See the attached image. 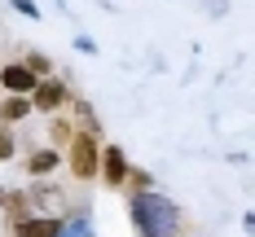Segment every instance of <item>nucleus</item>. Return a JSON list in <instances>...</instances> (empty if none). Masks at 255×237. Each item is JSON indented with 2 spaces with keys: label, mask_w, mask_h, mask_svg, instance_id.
Masks as SVG:
<instances>
[{
  "label": "nucleus",
  "mask_w": 255,
  "mask_h": 237,
  "mask_svg": "<svg viewBox=\"0 0 255 237\" xmlns=\"http://www.w3.org/2000/svg\"><path fill=\"white\" fill-rule=\"evenodd\" d=\"M71 176L75 180H93L97 176V162H102V145H97V132H84L79 128L71 136Z\"/></svg>",
  "instance_id": "f257e3e1"
},
{
  "label": "nucleus",
  "mask_w": 255,
  "mask_h": 237,
  "mask_svg": "<svg viewBox=\"0 0 255 237\" xmlns=\"http://www.w3.org/2000/svg\"><path fill=\"white\" fill-rule=\"evenodd\" d=\"M26 101H31V110H44V114H57L62 105L71 101V92H66V83H62V79H40V83L31 88V97H26Z\"/></svg>",
  "instance_id": "f03ea898"
},
{
  "label": "nucleus",
  "mask_w": 255,
  "mask_h": 237,
  "mask_svg": "<svg viewBox=\"0 0 255 237\" xmlns=\"http://www.w3.org/2000/svg\"><path fill=\"white\" fill-rule=\"evenodd\" d=\"M40 79L26 71L22 62H9V66H0V88L4 92H13V97H31V88H35Z\"/></svg>",
  "instance_id": "7ed1b4c3"
},
{
  "label": "nucleus",
  "mask_w": 255,
  "mask_h": 237,
  "mask_svg": "<svg viewBox=\"0 0 255 237\" xmlns=\"http://www.w3.org/2000/svg\"><path fill=\"white\" fill-rule=\"evenodd\" d=\"M97 176H102L110 189H119V184L128 180V158L115 150V145H106L102 150V162H97Z\"/></svg>",
  "instance_id": "20e7f679"
},
{
  "label": "nucleus",
  "mask_w": 255,
  "mask_h": 237,
  "mask_svg": "<svg viewBox=\"0 0 255 237\" xmlns=\"http://www.w3.org/2000/svg\"><path fill=\"white\" fill-rule=\"evenodd\" d=\"M18 237H62V220L53 215H31L18 224Z\"/></svg>",
  "instance_id": "39448f33"
},
{
  "label": "nucleus",
  "mask_w": 255,
  "mask_h": 237,
  "mask_svg": "<svg viewBox=\"0 0 255 237\" xmlns=\"http://www.w3.org/2000/svg\"><path fill=\"white\" fill-rule=\"evenodd\" d=\"M26 171H31L35 180L53 176V171H57V150H35V154L26 158Z\"/></svg>",
  "instance_id": "423d86ee"
},
{
  "label": "nucleus",
  "mask_w": 255,
  "mask_h": 237,
  "mask_svg": "<svg viewBox=\"0 0 255 237\" xmlns=\"http://www.w3.org/2000/svg\"><path fill=\"white\" fill-rule=\"evenodd\" d=\"M26 114H31V101H26V97H13V92H9V97L0 101V128L18 123V119H26Z\"/></svg>",
  "instance_id": "0eeeda50"
},
{
  "label": "nucleus",
  "mask_w": 255,
  "mask_h": 237,
  "mask_svg": "<svg viewBox=\"0 0 255 237\" xmlns=\"http://www.w3.org/2000/svg\"><path fill=\"white\" fill-rule=\"evenodd\" d=\"M4 215H9V224L18 229L22 220H31V198H26V193H4Z\"/></svg>",
  "instance_id": "6e6552de"
},
{
  "label": "nucleus",
  "mask_w": 255,
  "mask_h": 237,
  "mask_svg": "<svg viewBox=\"0 0 255 237\" xmlns=\"http://www.w3.org/2000/svg\"><path fill=\"white\" fill-rule=\"evenodd\" d=\"M22 66H26V71H31L35 79H53V62L44 57V53H26V62H22Z\"/></svg>",
  "instance_id": "1a4fd4ad"
},
{
  "label": "nucleus",
  "mask_w": 255,
  "mask_h": 237,
  "mask_svg": "<svg viewBox=\"0 0 255 237\" xmlns=\"http://www.w3.org/2000/svg\"><path fill=\"white\" fill-rule=\"evenodd\" d=\"M71 136H75L71 119H53V123H49V141H53V145H71Z\"/></svg>",
  "instance_id": "9d476101"
},
{
  "label": "nucleus",
  "mask_w": 255,
  "mask_h": 237,
  "mask_svg": "<svg viewBox=\"0 0 255 237\" xmlns=\"http://www.w3.org/2000/svg\"><path fill=\"white\" fill-rule=\"evenodd\" d=\"M13 150H18V141L9 136V128H0V162H4V158H13Z\"/></svg>",
  "instance_id": "9b49d317"
},
{
  "label": "nucleus",
  "mask_w": 255,
  "mask_h": 237,
  "mask_svg": "<svg viewBox=\"0 0 255 237\" xmlns=\"http://www.w3.org/2000/svg\"><path fill=\"white\" fill-rule=\"evenodd\" d=\"M124 184H132V189H145V184H150V176H141V171H132V167H128V180Z\"/></svg>",
  "instance_id": "f8f14e48"
},
{
  "label": "nucleus",
  "mask_w": 255,
  "mask_h": 237,
  "mask_svg": "<svg viewBox=\"0 0 255 237\" xmlns=\"http://www.w3.org/2000/svg\"><path fill=\"white\" fill-rule=\"evenodd\" d=\"M0 207H4V189H0Z\"/></svg>",
  "instance_id": "ddd939ff"
}]
</instances>
